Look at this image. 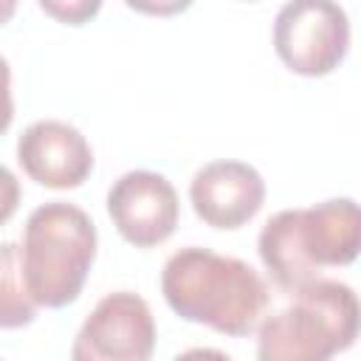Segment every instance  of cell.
Returning <instances> with one entry per match:
<instances>
[{"instance_id":"cell-2","label":"cell","mask_w":361,"mask_h":361,"mask_svg":"<svg viewBox=\"0 0 361 361\" xmlns=\"http://www.w3.org/2000/svg\"><path fill=\"white\" fill-rule=\"evenodd\" d=\"M361 212L353 197H330L307 209H282L259 231L257 251L274 285L285 293L313 282L324 268L355 262Z\"/></svg>"},{"instance_id":"cell-12","label":"cell","mask_w":361,"mask_h":361,"mask_svg":"<svg viewBox=\"0 0 361 361\" xmlns=\"http://www.w3.org/2000/svg\"><path fill=\"white\" fill-rule=\"evenodd\" d=\"M17 206H20V180L11 169L0 164V226L14 217Z\"/></svg>"},{"instance_id":"cell-6","label":"cell","mask_w":361,"mask_h":361,"mask_svg":"<svg viewBox=\"0 0 361 361\" xmlns=\"http://www.w3.org/2000/svg\"><path fill=\"white\" fill-rule=\"evenodd\" d=\"M155 350V319L133 290L96 302L71 347L73 361H147Z\"/></svg>"},{"instance_id":"cell-7","label":"cell","mask_w":361,"mask_h":361,"mask_svg":"<svg viewBox=\"0 0 361 361\" xmlns=\"http://www.w3.org/2000/svg\"><path fill=\"white\" fill-rule=\"evenodd\" d=\"M107 212L130 245L152 248L172 237L180 217V203L175 186L161 172L130 169L110 186Z\"/></svg>"},{"instance_id":"cell-13","label":"cell","mask_w":361,"mask_h":361,"mask_svg":"<svg viewBox=\"0 0 361 361\" xmlns=\"http://www.w3.org/2000/svg\"><path fill=\"white\" fill-rule=\"evenodd\" d=\"M133 11L149 17H175L192 6V0H124Z\"/></svg>"},{"instance_id":"cell-11","label":"cell","mask_w":361,"mask_h":361,"mask_svg":"<svg viewBox=\"0 0 361 361\" xmlns=\"http://www.w3.org/2000/svg\"><path fill=\"white\" fill-rule=\"evenodd\" d=\"M37 3L51 20L62 25H85L102 11L104 0H37Z\"/></svg>"},{"instance_id":"cell-10","label":"cell","mask_w":361,"mask_h":361,"mask_svg":"<svg viewBox=\"0 0 361 361\" xmlns=\"http://www.w3.org/2000/svg\"><path fill=\"white\" fill-rule=\"evenodd\" d=\"M39 305L28 293L20 243H0V330H20L37 319Z\"/></svg>"},{"instance_id":"cell-5","label":"cell","mask_w":361,"mask_h":361,"mask_svg":"<svg viewBox=\"0 0 361 361\" xmlns=\"http://www.w3.org/2000/svg\"><path fill=\"white\" fill-rule=\"evenodd\" d=\"M274 51L299 76L333 73L350 51V20L336 0H288L274 20Z\"/></svg>"},{"instance_id":"cell-8","label":"cell","mask_w":361,"mask_h":361,"mask_svg":"<svg viewBox=\"0 0 361 361\" xmlns=\"http://www.w3.org/2000/svg\"><path fill=\"white\" fill-rule=\"evenodd\" d=\"M17 161L45 189H76L93 169V149L73 124L42 118L28 124L17 138Z\"/></svg>"},{"instance_id":"cell-4","label":"cell","mask_w":361,"mask_h":361,"mask_svg":"<svg viewBox=\"0 0 361 361\" xmlns=\"http://www.w3.org/2000/svg\"><path fill=\"white\" fill-rule=\"evenodd\" d=\"M96 226L73 203L51 200L37 206L23 231V274L39 307H68L79 299L96 259Z\"/></svg>"},{"instance_id":"cell-3","label":"cell","mask_w":361,"mask_h":361,"mask_svg":"<svg viewBox=\"0 0 361 361\" xmlns=\"http://www.w3.org/2000/svg\"><path fill=\"white\" fill-rule=\"evenodd\" d=\"M290 305L262 319L259 361H327L358 336V296L338 279H313L290 290Z\"/></svg>"},{"instance_id":"cell-1","label":"cell","mask_w":361,"mask_h":361,"mask_svg":"<svg viewBox=\"0 0 361 361\" xmlns=\"http://www.w3.org/2000/svg\"><path fill=\"white\" fill-rule=\"evenodd\" d=\"M161 293L183 322L234 338L254 333L271 302L265 279L248 262L200 245H186L164 262Z\"/></svg>"},{"instance_id":"cell-9","label":"cell","mask_w":361,"mask_h":361,"mask_svg":"<svg viewBox=\"0 0 361 361\" xmlns=\"http://www.w3.org/2000/svg\"><path fill=\"white\" fill-rule=\"evenodd\" d=\"M195 214L220 231L245 226L265 203V180L245 161H212L189 183Z\"/></svg>"},{"instance_id":"cell-15","label":"cell","mask_w":361,"mask_h":361,"mask_svg":"<svg viewBox=\"0 0 361 361\" xmlns=\"http://www.w3.org/2000/svg\"><path fill=\"white\" fill-rule=\"evenodd\" d=\"M17 11V0H0V25H6Z\"/></svg>"},{"instance_id":"cell-14","label":"cell","mask_w":361,"mask_h":361,"mask_svg":"<svg viewBox=\"0 0 361 361\" xmlns=\"http://www.w3.org/2000/svg\"><path fill=\"white\" fill-rule=\"evenodd\" d=\"M14 121V99H11V68L8 59L0 56V135Z\"/></svg>"}]
</instances>
